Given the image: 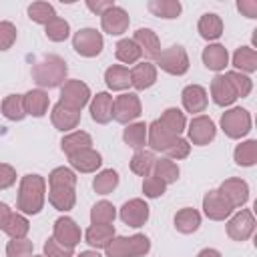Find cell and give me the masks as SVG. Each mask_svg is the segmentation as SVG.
Masks as SVG:
<instances>
[{
  "label": "cell",
  "mask_w": 257,
  "mask_h": 257,
  "mask_svg": "<svg viewBox=\"0 0 257 257\" xmlns=\"http://www.w3.org/2000/svg\"><path fill=\"white\" fill-rule=\"evenodd\" d=\"M16 183V171L12 165H6V163H0V191L2 189H8Z\"/></svg>",
  "instance_id": "54"
},
{
  "label": "cell",
  "mask_w": 257,
  "mask_h": 257,
  "mask_svg": "<svg viewBox=\"0 0 257 257\" xmlns=\"http://www.w3.org/2000/svg\"><path fill=\"white\" fill-rule=\"evenodd\" d=\"M221 128L229 139H241L251 131V114L247 108L233 106L221 114Z\"/></svg>",
  "instance_id": "3"
},
{
  "label": "cell",
  "mask_w": 257,
  "mask_h": 257,
  "mask_svg": "<svg viewBox=\"0 0 257 257\" xmlns=\"http://www.w3.org/2000/svg\"><path fill=\"white\" fill-rule=\"evenodd\" d=\"M171 135H175V137H179L183 131H185V126H187V120H185V114L179 110V108H175V106H171V108H167L163 114H161V118H157Z\"/></svg>",
  "instance_id": "33"
},
{
  "label": "cell",
  "mask_w": 257,
  "mask_h": 257,
  "mask_svg": "<svg viewBox=\"0 0 257 257\" xmlns=\"http://www.w3.org/2000/svg\"><path fill=\"white\" fill-rule=\"evenodd\" d=\"M114 217H116V209L108 201H98L90 209V223L92 225H112Z\"/></svg>",
  "instance_id": "41"
},
{
  "label": "cell",
  "mask_w": 257,
  "mask_h": 257,
  "mask_svg": "<svg viewBox=\"0 0 257 257\" xmlns=\"http://www.w3.org/2000/svg\"><path fill=\"white\" fill-rule=\"evenodd\" d=\"M128 24H131V18H128L126 10L120 8V6H116V4H114L112 8H108V10L100 16V26H102V30H104L106 34H110V36H118V34L126 32Z\"/></svg>",
  "instance_id": "13"
},
{
  "label": "cell",
  "mask_w": 257,
  "mask_h": 257,
  "mask_svg": "<svg viewBox=\"0 0 257 257\" xmlns=\"http://www.w3.org/2000/svg\"><path fill=\"white\" fill-rule=\"evenodd\" d=\"M50 120H52L54 128H58V131H62V133H72V128H76L78 122H80V112H78V110H70V108H66L64 104L56 102V104L52 106Z\"/></svg>",
  "instance_id": "17"
},
{
  "label": "cell",
  "mask_w": 257,
  "mask_h": 257,
  "mask_svg": "<svg viewBox=\"0 0 257 257\" xmlns=\"http://www.w3.org/2000/svg\"><path fill=\"white\" fill-rule=\"evenodd\" d=\"M66 72H68V66L64 58L56 54H48L42 60L34 62L32 80L40 88H56V86H62V82L66 80Z\"/></svg>",
  "instance_id": "2"
},
{
  "label": "cell",
  "mask_w": 257,
  "mask_h": 257,
  "mask_svg": "<svg viewBox=\"0 0 257 257\" xmlns=\"http://www.w3.org/2000/svg\"><path fill=\"white\" fill-rule=\"evenodd\" d=\"M2 114L8 118V120H22L26 116V110H24V98L22 94H8L2 104Z\"/></svg>",
  "instance_id": "39"
},
{
  "label": "cell",
  "mask_w": 257,
  "mask_h": 257,
  "mask_svg": "<svg viewBox=\"0 0 257 257\" xmlns=\"http://www.w3.org/2000/svg\"><path fill=\"white\" fill-rule=\"evenodd\" d=\"M189 153H191V145H189V141L187 139H181V137H175V141L167 147V151H165V155H167V159H171V161H181V159H187L189 157Z\"/></svg>",
  "instance_id": "47"
},
{
  "label": "cell",
  "mask_w": 257,
  "mask_h": 257,
  "mask_svg": "<svg viewBox=\"0 0 257 257\" xmlns=\"http://www.w3.org/2000/svg\"><path fill=\"white\" fill-rule=\"evenodd\" d=\"M90 100V88L88 84H84L82 80H64L60 86V104H64L70 110H82V106H86V102Z\"/></svg>",
  "instance_id": "4"
},
{
  "label": "cell",
  "mask_w": 257,
  "mask_h": 257,
  "mask_svg": "<svg viewBox=\"0 0 257 257\" xmlns=\"http://www.w3.org/2000/svg\"><path fill=\"white\" fill-rule=\"evenodd\" d=\"M106 257H131L128 251V237H112L110 243L104 247Z\"/></svg>",
  "instance_id": "50"
},
{
  "label": "cell",
  "mask_w": 257,
  "mask_h": 257,
  "mask_svg": "<svg viewBox=\"0 0 257 257\" xmlns=\"http://www.w3.org/2000/svg\"><path fill=\"white\" fill-rule=\"evenodd\" d=\"M233 66L237 68V72L249 74L257 70V52L251 46H239L233 54Z\"/></svg>",
  "instance_id": "31"
},
{
  "label": "cell",
  "mask_w": 257,
  "mask_h": 257,
  "mask_svg": "<svg viewBox=\"0 0 257 257\" xmlns=\"http://www.w3.org/2000/svg\"><path fill=\"white\" fill-rule=\"evenodd\" d=\"M255 231V217L249 209H241L227 221V235L233 241H247Z\"/></svg>",
  "instance_id": "9"
},
{
  "label": "cell",
  "mask_w": 257,
  "mask_h": 257,
  "mask_svg": "<svg viewBox=\"0 0 257 257\" xmlns=\"http://www.w3.org/2000/svg\"><path fill=\"white\" fill-rule=\"evenodd\" d=\"M114 56H116V60H120L124 64H135V62H139V58L143 56V52L135 44L133 38H122L114 46Z\"/></svg>",
  "instance_id": "35"
},
{
  "label": "cell",
  "mask_w": 257,
  "mask_h": 257,
  "mask_svg": "<svg viewBox=\"0 0 257 257\" xmlns=\"http://www.w3.org/2000/svg\"><path fill=\"white\" fill-rule=\"evenodd\" d=\"M147 8L151 14L159 16V18H165V20H171V18H177L181 14V2L179 0H149L147 2Z\"/></svg>",
  "instance_id": "32"
},
{
  "label": "cell",
  "mask_w": 257,
  "mask_h": 257,
  "mask_svg": "<svg viewBox=\"0 0 257 257\" xmlns=\"http://www.w3.org/2000/svg\"><path fill=\"white\" fill-rule=\"evenodd\" d=\"M104 82L110 90H124L131 86V72L122 64H112L104 72Z\"/></svg>",
  "instance_id": "30"
},
{
  "label": "cell",
  "mask_w": 257,
  "mask_h": 257,
  "mask_svg": "<svg viewBox=\"0 0 257 257\" xmlns=\"http://www.w3.org/2000/svg\"><path fill=\"white\" fill-rule=\"evenodd\" d=\"M60 149L64 151L66 157L78 153V151H84V149H92V137L84 131H72L68 135L62 137L60 141Z\"/></svg>",
  "instance_id": "26"
},
{
  "label": "cell",
  "mask_w": 257,
  "mask_h": 257,
  "mask_svg": "<svg viewBox=\"0 0 257 257\" xmlns=\"http://www.w3.org/2000/svg\"><path fill=\"white\" fill-rule=\"evenodd\" d=\"M80 227L76 225V221L74 219H70V217H58L56 221H54V227H52V237L58 241V243H62L64 247H68V249H74L78 243H80Z\"/></svg>",
  "instance_id": "10"
},
{
  "label": "cell",
  "mask_w": 257,
  "mask_h": 257,
  "mask_svg": "<svg viewBox=\"0 0 257 257\" xmlns=\"http://www.w3.org/2000/svg\"><path fill=\"white\" fill-rule=\"evenodd\" d=\"M118 217L128 227H143L149 221V205L143 199H131L120 207Z\"/></svg>",
  "instance_id": "14"
},
{
  "label": "cell",
  "mask_w": 257,
  "mask_h": 257,
  "mask_svg": "<svg viewBox=\"0 0 257 257\" xmlns=\"http://www.w3.org/2000/svg\"><path fill=\"white\" fill-rule=\"evenodd\" d=\"M114 237V225H90L84 233V241L92 249H104Z\"/></svg>",
  "instance_id": "27"
},
{
  "label": "cell",
  "mask_w": 257,
  "mask_h": 257,
  "mask_svg": "<svg viewBox=\"0 0 257 257\" xmlns=\"http://www.w3.org/2000/svg\"><path fill=\"white\" fill-rule=\"evenodd\" d=\"M165 189H167V185L159 177H155V175L143 177V193H145V197L157 199V197H161L165 193Z\"/></svg>",
  "instance_id": "51"
},
{
  "label": "cell",
  "mask_w": 257,
  "mask_h": 257,
  "mask_svg": "<svg viewBox=\"0 0 257 257\" xmlns=\"http://www.w3.org/2000/svg\"><path fill=\"white\" fill-rule=\"evenodd\" d=\"M114 6V2L112 0H86V8L90 10V12H94V14H98V16H102L108 8H112Z\"/></svg>",
  "instance_id": "55"
},
{
  "label": "cell",
  "mask_w": 257,
  "mask_h": 257,
  "mask_svg": "<svg viewBox=\"0 0 257 257\" xmlns=\"http://www.w3.org/2000/svg\"><path fill=\"white\" fill-rule=\"evenodd\" d=\"M179 165L175 163V161H171V159H167V157H163V159H157L155 161V167H153V175L155 177H159L165 185H171V183H175L177 179H179Z\"/></svg>",
  "instance_id": "38"
},
{
  "label": "cell",
  "mask_w": 257,
  "mask_h": 257,
  "mask_svg": "<svg viewBox=\"0 0 257 257\" xmlns=\"http://www.w3.org/2000/svg\"><path fill=\"white\" fill-rule=\"evenodd\" d=\"M233 159L239 167H253L257 163V141L249 139L237 145L233 151Z\"/></svg>",
  "instance_id": "36"
},
{
  "label": "cell",
  "mask_w": 257,
  "mask_h": 257,
  "mask_svg": "<svg viewBox=\"0 0 257 257\" xmlns=\"http://www.w3.org/2000/svg\"><path fill=\"white\" fill-rule=\"evenodd\" d=\"M217 191L227 199V203L233 209H239L249 201V185L243 179H237V177L225 179Z\"/></svg>",
  "instance_id": "11"
},
{
  "label": "cell",
  "mask_w": 257,
  "mask_h": 257,
  "mask_svg": "<svg viewBox=\"0 0 257 257\" xmlns=\"http://www.w3.org/2000/svg\"><path fill=\"white\" fill-rule=\"evenodd\" d=\"M72 253H74V249L64 247L54 237L46 239V243H44V257H72Z\"/></svg>",
  "instance_id": "53"
},
{
  "label": "cell",
  "mask_w": 257,
  "mask_h": 257,
  "mask_svg": "<svg viewBox=\"0 0 257 257\" xmlns=\"http://www.w3.org/2000/svg\"><path fill=\"white\" fill-rule=\"evenodd\" d=\"M203 213L211 219V221H225L231 217L233 213V207L227 203V199L217 191H209L205 197H203Z\"/></svg>",
  "instance_id": "12"
},
{
  "label": "cell",
  "mask_w": 257,
  "mask_h": 257,
  "mask_svg": "<svg viewBox=\"0 0 257 257\" xmlns=\"http://www.w3.org/2000/svg\"><path fill=\"white\" fill-rule=\"evenodd\" d=\"M175 141V135H171L159 120H153L151 124H147V143L153 151L157 153H165L167 147Z\"/></svg>",
  "instance_id": "23"
},
{
  "label": "cell",
  "mask_w": 257,
  "mask_h": 257,
  "mask_svg": "<svg viewBox=\"0 0 257 257\" xmlns=\"http://www.w3.org/2000/svg\"><path fill=\"white\" fill-rule=\"evenodd\" d=\"M48 187H76V173L68 167H56L48 175Z\"/></svg>",
  "instance_id": "45"
},
{
  "label": "cell",
  "mask_w": 257,
  "mask_h": 257,
  "mask_svg": "<svg viewBox=\"0 0 257 257\" xmlns=\"http://www.w3.org/2000/svg\"><path fill=\"white\" fill-rule=\"evenodd\" d=\"M76 187H50L48 189V203L56 211H70L76 203Z\"/></svg>",
  "instance_id": "24"
},
{
  "label": "cell",
  "mask_w": 257,
  "mask_h": 257,
  "mask_svg": "<svg viewBox=\"0 0 257 257\" xmlns=\"http://www.w3.org/2000/svg\"><path fill=\"white\" fill-rule=\"evenodd\" d=\"M68 163L74 171L78 173H94L96 169H100L102 165V157L98 151L94 149H84V151H78L74 155L68 157Z\"/></svg>",
  "instance_id": "18"
},
{
  "label": "cell",
  "mask_w": 257,
  "mask_h": 257,
  "mask_svg": "<svg viewBox=\"0 0 257 257\" xmlns=\"http://www.w3.org/2000/svg\"><path fill=\"white\" fill-rule=\"evenodd\" d=\"M32 241L28 239H12L6 245V257H30L32 255Z\"/></svg>",
  "instance_id": "48"
},
{
  "label": "cell",
  "mask_w": 257,
  "mask_h": 257,
  "mask_svg": "<svg viewBox=\"0 0 257 257\" xmlns=\"http://www.w3.org/2000/svg\"><path fill=\"white\" fill-rule=\"evenodd\" d=\"M44 32H46V38H48V40H52V42H62V40L68 38L70 26H68V22H66L64 18L54 16V18L44 26Z\"/></svg>",
  "instance_id": "44"
},
{
  "label": "cell",
  "mask_w": 257,
  "mask_h": 257,
  "mask_svg": "<svg viewBox=\"0 0 257 257\" xmlns=\"http://www.w3.org/2000/svg\"><path fill=\"white\" fill-rule=\"evenodd\" d=\"M201 58H203V64L209 70H215V72L225 70V66L229 64V52H227V48L223 44H209L203 50Z\"/></svg>",
  "instance_id": "25"
},
{
  "label": "cell",
  "mask_w": 257,
  "mask_h": 257,
  "mask_svg": "<svg viewBox=\"0 0 257 257\" xmlns=\"http://www.w3.org/2000/svg\"><path fill=\"white\" fill-rule=\"evenodd\" d=\"M187 133H189V143H193L197 147H205V145H209L215 139L217 126H215V122L209 116L197 114V116L191 118Z\"/></svg>",
  "instance_id": "8"
},
{
  "label": "cell",
  "mask_w": 257,
  "mask_h": 257,
  "mask_svg": "<svg viewBox=\"0 0 257 257\" xmlns=\"http://www.w3.org/2000/svg\"><path fill=\"white\" fill-rule=\"evenodd\" d=\"M211 96H213V102L219 106H231L237 100V92L231 80L227 78V74H217L211 80Z\"/></svg>",
  "instance_id": "15"
},
{
  "label": "cell",
  "mask_w": 257,
  "mask_h": 257,
  "mask_svg": "<svg viewBox=\"0 0 257 257\" xmlns=\"http://www.w3.org/2000/svg\"><path fill=\"white\" fill-rule=\"evenodd\" d=\"M30 257H44V255H30Z\"/></svg>",
  "instance_id": "60"
},
{
  "label": "cell",
  "mask_w": 257,
  "mask_h": 257,
  "mask_svg": "<svg viewBox=\"0 0 257 257\" xmlns=\"http://www.w3.org/2000/svg\"><path fill=\"white\" fill-rule=\"evenodd\" d=\"M128 72H131V86H135L137 90L151 88L157 82V66L153 62H139Z\"/></svg>",
  "instance_id": "19"
},
{
  "label": "cell",
  "mask_w": 257,
  "mask_h": 257,
  "mask_svg": "<svg viewBox=\"0 0 257 257\" xmlns=\"http://www.w3.org/2000/svg\"><path fill=\"white\" fill-rule=\"evenodd\" d=\"M112 102L114 98L108 92H96L90 100V116L98 124H106L112 120Z\"/></svg>",
  "instance_id": "22"
},
{
  "label": "cell",
  "mask_w": 257,
  "mask_h": 257,
  "mask_svg": "<svg viewBox=\"0 0 257 257\" xmlns=\"http://www.w3.org/2000/svg\"><path fill=\"white\" fill-rule=\"evenodd\" d=\"M46 201V181L40 175H24L18 187L16 209L22 215H38Z\"/></svg>",
  "instance_id": "1"
},
{
  "label": "cell",
  "mask_w": 257,
  "mask_h": 257,
  "mask_svg": "<svg viewBox=\"0 0 257 257\" xmlns=\"http://www.w3.org/2000/svg\"><path fill=\"white\" fill-rule=\"evenodd\" d=\"M225 74H227V78L231 80V84H233V88H235V92H237V98L249 96V92L253 90V80H251L247 74L237 72V70H229V72H225Z\"/></svg>",
  "instance_id": "46"
},
{
  "label": "cell",
  "mask_w": 257,
  "mask_h": 257,
  "mask_svg": "<svg viewBox=\"0 0 257 257\" xmlns=\"http://www.w3.org/2000/svg\"><path fill=\"white\" fill-rule=\"evenodd\" d=\"M122 139L124 143L135 149V151H141L145 145H147V124L145 122H131L124 133H122Z\"/></svg>",
  "instance_id": "40"
},
{
  "label": "cell",
  "mask_w": 257,
  "mask_h": 257,
  "mask_svg": "<svg viewBox=\"0 0 257 257\" xmlns=\"http://www.w3.org/2000/svg\"><path fill=\"white\" fill-rule=\"evenodd\" d=\"M54 16H56L54 6L48 4V2H32L28 6V18L32 22H36V24H44L46 26Z\"/></svg>",
  "instance_id": "43"
},
{
  "label": "cell",
  "mask_w": 257,
  "mask_h": 257,
  "mask_svg": "<svg viewBox=\"0 0 257 257\" xmlns=\"http://www.w3.org/2000/svg\"><path fill=\"white\" fill-rule=\"evenodd\" d=\"M76 257H102V255H100V253L94 249V251H82V253H78Z\"/></svg>",
  "instance_id": "59"
},
{
  "label": "cell",
  "mask_w": 257,
  "mask_h": 257,
  "mask_svg": "<svg viewBox=\"0 0 257 257\" xmlns=\"http://www.w3.org/2000/svg\"><path fill=\"white\" fill-rule=\"evenodd\" d=\"M16 36H18L16 26L12 22H8V20H2L0 22V50L12 48V44L16 42Z\"/></svg>",
  "instance_id": "52"
},
{
  "label": "cell",
  "mask_w": 257,
  "mask_h": 257,
  "mask_svg": "<svg viewBox=\"0 0 257 257\" xmlns=\"http://www.w3.org/2000/svg\"><path fill=\"white\" fill-rule=\"evenodd\" d=\"M201 227V215L197 209H191V207H185L181 211H177L175 215V229L183 235H191L195 233L197 229Z\"/></svg>",
  "instance_id": "28"
},
{
  "label": "cell",
  "mask_w": 257,
  "mask_h": 257,
  "mask_svg": "<svg viewBox=\"0 0 257 257\" xmlns=\"http://www.w3.org/2000/svg\"><path fill=\"white\" fill-rule=\"evenodd\" d=\"M157 66L161 70H165L167 74H173V76H181L189 70V56H187V50L179 44L175 46H169L165 50H161V54L157 56Z\"/></svg>",
  "instance_id": "5"
},
{
  "label": "cell",
  "mask_w": 257,
  "mask_h": 257,
  "mask_svg": "<svg viewBox=\"0 0 257 257\" xmlns=\"http://www.w3.org/2000/svg\"><path fill=\"white\" fill-rule=\"evenodd\" d=\"M22 98H24V110H26V114L36 116V118H40V116L46 114L48 104H50L48 92H44L42 88H32L26 94H22Z\"/></svg>",
  "instance_id": "21"
},
{
  "label": "cell",
  "mask_w": 257,
  "mask_h": 257,
  "mask_svg": "<svg viewBox=\"0 0 257 257\" xmlns=\"http://www.w3.org/2000/svg\"><path fill=\"white\" fill-rule=\"evenodd\" d=\"M2 231H4L10 239H26V235H28V231H30V223H28V219H26L22 213H14V211H12Z\"/></svg>",
  "instance_id": "34"
},
{
  "label": "cell",
  "mask_w": 257,
  "mask_h": 257,
  "mask_svg": "<svg viewBox=\"0 0 257 257\" xmlns=\"http://www.w3.org/2000/svg\"><path fill=\"white\" fill-rule=\"evenodd\" d=\"M181 100H183V106L187 112L191 114H197V112H203L207 108V90L201 86V84H189L183 88L181 92Z\"/></svg>",
  "instance_id": "16"
},
{
  "label": "cell",
  "mask_w": 257,
  "mask_h": 257,
  "mask_svg": "<svg viewBox=\"0 0 257 257\" xmlns=\"http://www.w3.org/2000/svg\"><path fill=\"white\" fill-rule=\"evenodd\" d=\"M151 249V241L147 235L143 233H135L128 237V251H131V257H143L147 255Z\"/></svg>",
  "instance_id": "49"
},
{
  "label": "cell",
  "mask_w": 257,
  "mask_h": 257,
  "mask_svg": "<svg viewBox=\"0 0 257 257\" xmlns=\"http://www.w3.org/2000/svg\"><path fill=\"white\" fill-rule=\"evenodd\" d=\"M102 46H104V40H102V34L94 28H80L74 36H72V48L84 56V58H94L102 52Z\"/></svg>",
  "instance_id": "6"
},
{
  "label": "cell",
  "mask_w": 257,
  "mask_h": 257,
  "mask_svg": "<svg viewBox=\"0 0 257 257\" xmlns=\"http://www.w3.org/2000/svg\"><path fill=\"white\" fill-rule=\"evenodd\" d=\"M135 44L141 48V52L151 58V60H157V56L161 54V40L157 36V32H153L151 28H139L133 36Z\"/></svg>",
  "instance_id": "20"
},
{
  "label": "cell",
  "mask_w": 257,
  "mask_h": 257,
  "mask_svg": "<svg viewBox=\"0 0 257 257\" xmlns=\"http://www.w3.org/2000/svg\"><path fill=\"white\" fill-rule=\"evenodd\" d=\"M155 155L151 153V151H145V149H141V151H137L135 155H133V159H131V171L135 173V175H139V177H149V175H153V167H155Z\"/></svg>",
  "instance_id": "37"
},
{
  "label": "cell",
  "mask_w": 257,
  "mask_h": 257,
  "mask_svg": "<svg viewBox=\"0 0 257 257\" xmlns=\"http://www.w3.org/2000/svg\"><path fill=\"white\" fill-rule=\"evenodd\" d=\"M197 257H221V253L217 249H203V251H199Z\"/></svg>",
  "instance_id": "58"
},
{
  "label": "cell",
  "mask_w": 257,
  "mask_h": 257,
  "mask_svg": "<svg viewBox=\"0 0 257 257\" xmlns=\"http://www.w3.org/2000/svg\"><path fill=\"white\" fill-rule=\"evenodd\" d=\"M197 30H199L201 38H205V40H217L223 34V20H221V16H217L213 12H207V14H203L199 18Z\"/></svg>",
  "instance_id": "29"
},
{
  "label": "cell",
  "mask_w": 257,
  "mask_h": 257,
  "mask_svg": "<svg viewBox=\"0 0 257 257\" xmlns=\"http://www.w3.org/2000/svg\"><path fill=\"white\" fill-rule=\"evenodd\" d=\"M116 185H118V173L112 171V169L100 171V173L94 177V181H92V189H94L98 195H108V193H112V191L116 189Z\"/></svg>",
  "instance_id": "42"
},
{
  "label": "cell",
  "mask_w": 257,
  "mask_h": 257,
  "mask_svg": "<svg viewBox=\"0 0 257 257\" xmlns=\"http://www.w3.org/2000/svg\"><path fill=\"white\" fill-rule=\"evenodd\" d=\"M10 213H12V209H10L6 203H0V231L4 229V225H6L8 217H10Z\"/></svg>",
  "instance_id": "57"
},
{
  "label": "cell",
  "mask_w": 257,
  "mask_h": 257,
  "mask_svg": "<svg viewBox=\"0 0 257 257\" xmlns=\"http://www.w3.org/2000/svg\"><path fill=\"white\" fill-rule=\"evenodd\" d=\"M237 10L247 18H257V2L255 0H239Z\"/></svg>",
  "instance_id": "56"
},
{
  "label": "cell",
  "mask_w": 257,
  "mask_h": 257,
  "mask_svg": "<svg viewBox=\"0 0 257 257\" xmlns=\"http://www.w3.org/2000/svg\"><path fill=\"white\" fill-rule=\"evenodd\" d=\"M141 112H143L141 100L133 92L118 94L112 102V118L120 124H131L133 120H137L141 116Z\"/></svg>",
  "instance_id": "7"
}]
</instances>
